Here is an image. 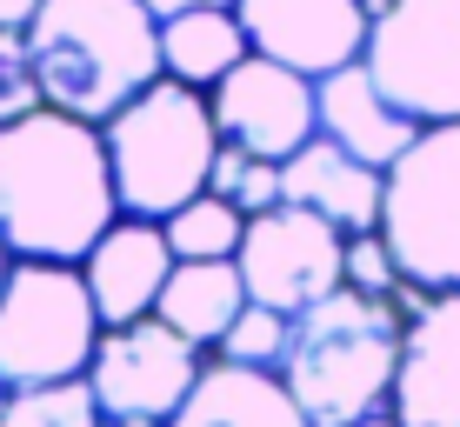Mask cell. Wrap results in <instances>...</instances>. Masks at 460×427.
<instances>
[{
  "mask_svg": "<svg viewBox=\"0 0 460 427\" xmlns=\"http://www.w3.org/2000/svg\"><path fill=\"white\" fill-rule=\"evenodd\" d=\"M114 220L120 194L93 120L34 107L27 120L0 128V247L13 261L81 267Z\"/></svg>",
  "mask_w": 460,
  "mask_h": 427,
  "instance_id": "cell-1",
  "label": "cell"
},
{
  "mask_svg": "<svg viewBox=\"0 0 460 427\" xmlns=\"http://www.w3.org/2000/svg\"><path fill=\"white\" fill-rule=\"evenodd\" d=\"M401 341H407V314L394 300H374L354 288L294 314L280 381H288L294 407L307 414V427H360V421L394 414Z\"/></svg>",
  "mask_w": 460,
  "mask_h": 427,
  "instance_id": "cell-2",
  "label": "cell"
},
{
  "mask_svg": "<svg viewBox=\"0 0 460 427\" xmlns=\"http://www.w3.org/2000/svg\"><path fill=\"white\" fill-rule=\"evenodd\" d=\"M27 47H34L40 101L93 128L140 101L154 81H167L161 21L140 0H40Z\"/></svg>",
  "mask_w": 460,
  "mask_h": 427,
  "instance_id": "cell-3",
  "label": "cell"
},
{
  "mask_svg": "<svg viewBox=\"0 0 460 427\" xmlns=\"http://www.w3.org/2000/svg\"><path fill=\"white\" fill-rule=\"evenodd\" d=\"M107 167H114L120 214L167 220L194 194H208V173L220 154V128L200 87L154 81L140 101H127L114 120H101Z\"/></svg>",
  "mask_w": 460,
  "mask_h": 427,
  "instance_id": "cell-4",
  "label": "cell"
},
{
  "mask_svg": "<svg viewBox=\"0 0 460 427\" xmlns=\"http://www.w3.org/2000/svg\"><path fill=\"white\" fill-rule=\"evenodd\" d=\"M101 347V314L67 261H13L0 288V381L7 387H47L81 381Z\"/></svg>",
  "mask_w": 460,
  "mask_h": 427,
  "instance_id": "cell-5",
  "label": "cell"
},
{
  "mask_svg": "<svg viewBox=\"0 0 460 427\" xmlns=\"http://www.w3.org/2000/svg\"><path fill=\"white\" fill-rule=\"evenodd\" d=\"M380 234L414 288L460 294V120L420 128V140L387 167Z\"/></svg>",
  "mask_w": 460,
  "mask_h": 427,
  "instance_id": "cell-6",
  "label": "cell"
},
{
  "mask_svg": "<svg viewBox=\"0 0 460 427\" xmlns=\"http://www.w3.org/2000/svg\"><path fill=\"white\" fill-rule=\"evenodd\" d=\"M360 67L420 128L460 120V0H374Z\"/></svg>",
  "mask_w": 460,
  "mask_h": 427,
  "instance_id": "cell-7",
  "label": "cell"
},
{
  "mask_svg": "<svg viewBox=\"0 0 460 427\" xmlns=\"http://www.w3.org/2000/svg\"><path fill=\"white\" fill-rule=\"evenodd\" d=\"M200 374H208V354L187 334H173L161 314H147V321H127V327H101L87 387H93L107 421L167 427L181 414V401L200 387Z\"/></svg>",
  "mask_w": 460,
  "mask_h": 427,
  "instance_id": "cell-8",
  "label": "cell"
},
{
  "mask_svg": "<svg viewBox=\"0 0 460 427\" xmlns=\"http://www.w3.org/2000/svg\"><path fill=\"white\" fill-rule=\"evenodd\" d=\"M234 267L247 280V300H261L274 314H307L314 300L347 288V234L327 227L321 214H300L280 200V208L247 220Z\"/></svg>",
  "mask_w": 460,
  "mask_h": 427,
  "instance_id": "cell-9",
  "label": "cell"
},
{
  "mask_svg": "<svg viewBox=\"0 0 460 427\" xmlns=\"http://www.w3.org/2000/svg\"><path fill=\"white\" fill-rule=\"evenodd\" d=\"M214 128L227 147H247L261 161H294L314 134H321V107H314V81L267 54H247L214 93Z\"/></svg>",
  "mask_w": 460,
  "mask_h": 427,
  "instance_id": "cell-10",
  "label": "cell"
},
{
  "mask_svg": "<svg viewBox=\"0 0 460 427\" xmlns=\"http://www.w3.org/2000/svg\"><path fill=\"white\" fill-rule=\"evenodd\" d=\"M253 54L327 81L367 54V0H234Z\"/></svg>",
  "mask_w": 460,
  "mask_h": 427,
  "instance_id": "cell-11",
  "label": "cell"
},
{
  "mask_svg": "<svg viewBox=\"0 0 460 427\" xmlns=\"http://www.w3.org/2000/svg\"><path fill=\"white\" fill-rule=\"evenodd\" d=\"M401 427H460V294H434L407 321L401 374H394Z\"/></svg>",
  "mask_w": 460,
  "mask_h": 427,
  "instance_id": "cell-12",
  "label": "cell"
},
{
  "mask_svg": "<svg viewBox=\"0 0 460 427\" xmlns=\"http://www.w3.org/2000/svg\"><path fill=\"white\" fill-rule=\"evenodd\" d=\"M167 274H173L167 227H161V220H140V214H120L114 227L93 241V254L81 261V280L93 294L101 327L147 321L154 300H161V288H167Z\"/></svg>",
  "mask_w": 460,
  "mask_h": 427,
  "instance_id": "cell-13",
  "label": "cell"
},
{
  "mask_svg": "<svg viewBox=\"0 0 460 427\" xmlns=\"http://www.w3.org/2000/svg\"><path fill=\"white\" fill-rule=\"evenodd\" d=\"M280 200L300 208V214H321L341 234H374L380 200H387V173L314 134L294 161H280Z\"/></svg>",
  "mask_w": 460,
  "mask_h": 427,
  "instance_id": "cell-14",
  "label": "cell"
},
{
  "mask_svg": "<svg viewBox=\"0 0 460 427\" xmlns=\"http://www.w3.org/2000/svg\"><path fill=\"white\" fill-rule=\"evenodd\" d=\"M314 107H321V140H334V147H347L354 161H367L380 173L420 140V120H407L360 60L327 74V81H314Z\"/></svg>",
  "mask_w": 460,
  "mask_h": 427,
  "instance_id": "cell-15",
  "label": "cell"
},
{
  "mask_svg": "<svg viewBox=\"0 0 460 427\" xmlns=\"http://www.w3.org/2000/svg\"><path fill=\"white\" fill-rule=\"evenodd\" d=\"M167 427H307V414L294 407V394H288L280 374L208 360L200 387L181 401V414Z\"/></svg>",
  "mask_w": 460,
  "mask_h": 427,
  "instance_id": "cell-16",
  "label": "cell"
},
{
  "mask_svg": "<svg viewBox=\"0 0 460 427\" xmlns=\"http://www.w3.org/2000/svg\"><path fill=\"white\" fill-rule=\"evenodd\" d=\"M241 307H247V280H241L234 261H173L167 288L154 300V314H161L173 334H187L200 354L220 347V334L241 321Z\"/></svg>",
  "mask_w": 460,
  "mask_h": 427,
  "instance_id": "cell-17",
  "label": "cell"
},
{
  "mask_svg": "<svg viewBox=\"0 0 460 427\" xmlns=\"http://www.w3.org/2000/svg\"><path fill=\"white\" fill-rule=\"evenodd\" d=\"M247 54H253V47H247L241 13H234V7H200V13H173V21H161V67H167V81H181V87L214 93Z\"/></svg>",
  "mask_w": 460,
  "mask_h": 427,
  "instance_id": "cell-18",
  "label": "cell"
},
{
  "mask_svg": "<svg viewBox=\"0 0 460 427\" xmlns=\"http://www.w3.org/2000/svg\"><path fill=\"white\" fill-rule=\"evenodd\" d=\"M161 227H167L173 261H234L241 254V234H247V214L227 208L220 194H194L181 214H167Z\"/></svg>",
  "mask_w": 460,
  "mask_h": 427,
  "instance_id": "cell-19",
  "label": "cell"
},
{
  "mask_svg": "<svg viewBox=\"0 0 460 427\" xmlns=\"http://www.w3.org/2000/svg\"><path fill=\"white\" fill-rule=\"evenodd\" d=\"M101 401H93L87 374L81 381H47V387H13L0 407V427H101Z\"/></svg>",
  "mask_w": 460,
  "mask_h": 427,
  "instance_id": "cell-20",
  "label": "cell"
},
{
  "mask_svg": "<svg viewBox=\"0 0 460 427\" xmlns=\"http://www.w3.org/2000/svg\"><path fill=\"white\" fill-rule=\"evenodd\" d=\"M288 334H294V314H274L261 307V300H247L241 321L220 334L214 360H227V368H261V374H280V360H288Z\"/></svg>",
  "mask_w": 460,
  "mask_h": 427,
  "instance_id": "cell-21",
  "label": "cell"
},
{
  "mask_svg": "<svg viewBox=\"0 0 460 427\" xmlns=\"http://www.w3.org/2000/svg\"><path fill=\"white\" fill-rule=\"evenodd\" d=\"M208 194H220L227 208H241V214L253 220V214L280 208V161H261V154L227 147V140H220L214 173H208Z\"/></svg>",
  "mask_w": 460,
  "mask_h": 427,
  "instance_id": "cell-22",
  "label": "cell"
},
{
  "mask_svg": "<svg viewBox=\"0 0 460 427\" xmlns=\"http://www.w3.org/2000/svg\"><path fill=\"white\" fill-rule=\"evenodd\" d=\"M40 101V74H34V47L27 34H7L0 27V128H13V120H27Z\"/></svg>",
  "mask_w": 460,
  "mask_h": 427,
  "instance_id": "cell-23",
  "label": "cell"
},
{
  "mask_svg": "<svg viewBox=\"0 0 460 427\" xmlns=\"http://www.w3.org/2000/svg\"><path fill=\"white\" fill-rule=\"evenodd\" d=\"M347 288L354 294H374V300H394L407 288V274H401V261H394V247H387V234H347Z\"/></svg>",
  "mask_w": 460,
  "mask_h": 427,
  "instance_id": "cell-24",
  "label": "cell"
},
{
  "mask_svg": "<svg viewBox=\"0 0 460 427\" xmlns=\"http://www.w3.org/2000/svg\"><path fill=\"white\" fill-rule=\"evenodd\" d=\"M34 13H40V0H0V27H7V34H27Z\"/></svg>",
  "mask_w": 460,
  "mask_h": 427,
  "instance_id": "cell-25",
  "label": "cell"
},
{
  "mask_svg": "<svg viewBox=\"0 0 460 427\" xmlns=\"http://www.w3.org/2000/svg\"><path fill=\"white\" fill-rule=\"evenodd\" d=\"M154 21H173V13H200V7H234V0H140Z\"/></svg>",
  "mask_w": 460,
  "mask_h": 427,
  "instance_id": "cell-26",
  "label": "cell"
},
{
  "mask_svg": "<svg viewBox=\"0 0 460 427\" xmlns=\"http://www.w3.org/2000/svg\"><path fill=\"white\" fill-rule=\"evenodd\" d=\"M7 274H13V254H7V247H0V288H7Z\"/></svg>",
  "mask_w": 460,
  "mask_h": 427,
  "instance_id": "cell-27",
  "label": "cell"
},
{
  "mask_svg": "<svg viewBox=\"0 0 460 427\" xmlns=\"http://www.w3.org/2000/svg\"><path fill=\"white\" fill-rule=\"evenodd\" d=\"M360 427H401V421H394V414H380V421H360Z\"/></svg>",
  "mask_w": 460,
  "mask_h": 427,
  "instance_id": "cell-28",
  "label": "cell"
},
{
  "mask_svg": "<svg viewBox=\"0 0 460 427\" xmlns=\"http://www.w3.org/2000/svg\"><path fill=\"white\" fill-rule=\"evenodd\" d=\"M101 427H154V421H101Z\"/></svg>",
  "mask_w": 460,
  "mask_h": 427,
  "instance_id": "cell-29",
  "label": "cell"
},
{
  "mask_svg": "<svg viewBox=\"0 0 460 427\" xmlns=\"http://www.w3.org/2000/svg\"><path fill=\"white\" fill-rule=\"evenodd\" d=\"M7 394H13V387H7V381H0V407H7Z\"/></svg>",
  "mask_w": 460,
  "mask_h": 427,
  "instance_id": "cell-30",
  "label": "cell"
},
{
  "mask_svg": "<svg viewBox=\"0 0 460 427\" xmlns=\"http://www.w3.org/2000/svg\"><path fill=\"white\" fill-rule=\"evenodd\" d=\"M367 7H374V0H367Z\"/></svg>",
  "mask_w": 460,
  "mask_h": 427,
  "instance_id": "cell-31",
  "label": "cell"
}]
</instances>
